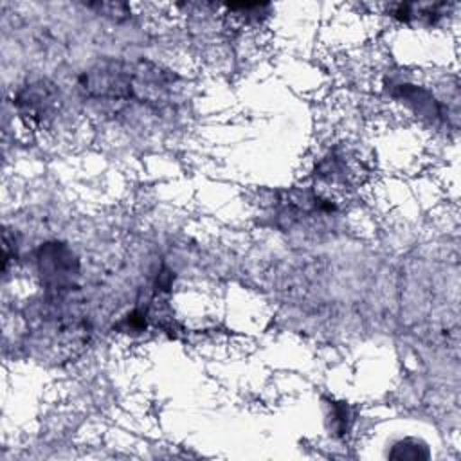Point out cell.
I'll list each match as a JSON object with an SVG mask.
<instances>
[{"mask_svg":"<svg viewBox=\"0 0 461 461\" xmlns=\"http://www.w3.org/2000/svg\"><path fill=\"white\" fill-rule=\"evenodd\" d=\"M79 90L97 103L135 101V61L103 59L79 77Z\"/></svg>","mask_w":461,"mask_h":461,"instance_id":"6da1fadb","label":"cell"},{"mask_svg":"<svg viewBox=\"0 0 461 461\" xmlns=\"http://www.w3.org/2000/svg\"><path fill=\"white\" fill-rule=\"evenodd\" d=\"M59 90L56 85L40 79L22 86L14 97L16 110L22 117L32 122H43L50 119L59 108Z\"/></svg>","mask_w":461,"mask_h":461,"instance_id":"7a4b0ae2","label":"cell"},{"mask_svg":"<svg viewBox=\"0 0 461 461\" xmlns=\"http://www.w3.org/2000/svg\"><path fill=\"white\" fill-rule=\"evenodd\" d=\"M38 268L49 286L63 290L72 283L76 274V261L72 252L59 243H47L40 249Z\"/></svg>","mask_w":461,"mask_h":461,"instance_id":"3957f363","label":"cell"}]
</instances>
